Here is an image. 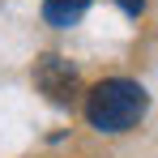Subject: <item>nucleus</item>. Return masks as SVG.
<instances>
[{"instance_id": "20e7f679", "label": "nucleus", "mask_w": 158, "mask_h": 158, "mask_svg": "<svg viewBox=\"0 0 158 158\" xmlns=\"http://www.w3.org/2000/svg\"><path fill=\"white\" fill-rule=\"evenodd\" d=\"M115 4H120L128 17H141V13H145V0H115Z\"/></svg>"}, {"instance_id": "7ed1b4c3", "label": "nucleus", "mask_w": 158, "mask_h": 158, "mask_svg": "<svg viewBox=\"0 0 158 158\" xmlns=\"http://www.w3.org/2000/svg\"><path fill=\"white\" fill-rule=\"evenodd\" d=\"M85 9H90V0H43V22L56 30H69L85 17Z\"/></svg>"}, {"instance_id": "f03ea898", "label": "nucleus", "mask_w": 158, "mask_h": 158, "mask_svg": "<svg viewBox=\"0 0 158 158\" xmlns=\"http://www.w3.org/2000/svg\"><path fill=\"white\" fill-rule=\"evenodd\" d=\"M34 85L60 107H73L81 94V81H77V69L64 60V56H43L34 64Z\"/></svg>"}, {"instance_id": "f257e3e1", "label": "nucleus", "mask_w": 158, "mask_h": 158, "mask_svg": "<svg viewBox=\"0 0 158 158\" xmlns=\"http://www.w3.org/2000/svg\"><path fill=\"white\" fill-rule=\"evenodd\" d=\"M150 107V94L132 77H103L98 85L85 90V120L98 132H128L141 124Z\"/></svg>"}]
</instances>
